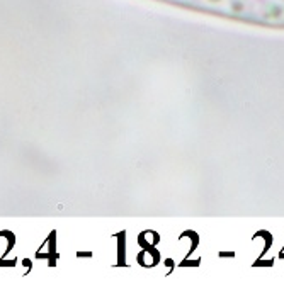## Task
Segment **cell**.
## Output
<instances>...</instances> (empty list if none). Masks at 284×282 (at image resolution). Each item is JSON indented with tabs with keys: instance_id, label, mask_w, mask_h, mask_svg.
<instances>
[{
	"instance_id": "obj_1",
	"label": "cell",
	"mask_w": 284,
	"mask_h": 282,
	"mask_svg": "<svg viewBox=\"0 0 284 282\" xmlns=\"http://www.w3.org/2000/svg\"><path fill=\"white\" fill-rule=\"evenodd\" d=\"M159 2L257 26L284 28V0H159Z\"/></svg>"
}]
</instances>
